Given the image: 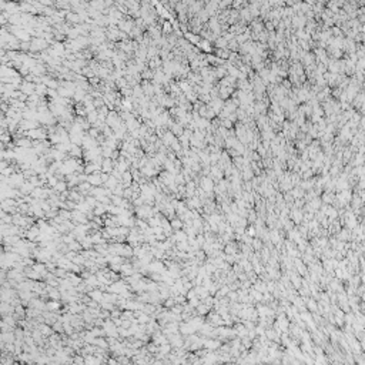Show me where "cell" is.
<instances>
[{
    "instance_id": "6",
    "label": "cell",
    "mask_w": 365,
    "mask_h": 365,
    "mask_svg": "<svg viewBox=\"0 0 365 365\" xmlns=\"http://www.w3.org/2000/svg\"><path fill=\"white\" fill-rule=\"evenodd\" d=\"M201 187H203V190L204 191H211V188H213V182L210 181V180H203V184H201Z\"/></svg>"
},
{
    "instance_id": "7",
    "label": "cell",
    "mask_w": 365,
    "mask_h": 365,
    "mask_svg": "<svg viewBox=\"0 0 365 365\" xmlns=\"http://www.w3.org/2000/svg\"><path fill=\"white\" fill-rule=\"evenodd\" d=\"M208 313V307L207 305H203V304H200V305L197 307V314H200V315H204V314Z\"/></svg>"
},
{
    "instance_id": "2",
    "label": "cell",
    "mask_w": 365,
    "mask_h": 365,
    "mask_svg": "<svg viewBox=\"0 0 365 365\" xmlns=\"http://www.w3.org/2000/svg\"><path fill=\"white\" fill-rule=\"evenodd\" d=\"M46 308H47V311L56 313V311H59V309L62 308V304L59 302V300H53V301H50V302L46 304Z\"/></svg>"
},
{
    "instance_id": "3",
    "label": "cell",
    "mask_w": 365,
    "mask_h": 365,
    "mask_svg": "<svg viewBox=\"0 0 365 365\" xmlns=\"http://www.w3.org/2000/svg\"><path fill=\"white\" fill-rule=\"evenodd\" d=\"M170 223H171L173 230H182V228H184V221H182L180 217H174V218H171Z\"/></svg>"
},
{
    "instance_id": "8",
    "label": "cell",
    "mask_w": 365,
    "mask_h": 365,
    "mask_svg": "<svg viewBox=\"0 0 365 365\" xmlns=\"http://www.w3.org/2000/svg\"><path fill=\"white\" fill-rule=\"evenodd\" d=\"M100 176H101V180H103V184H104V182H106V181H107V180H108V178H110V176H108V173H104V171H103V173H101V174H100Z\"/></svg>"
},
{
    "instance_id": "1",
    "label": "cell",
    "mask_w": 365,
    "mask_h": 365,
    "mask_svg": "<svg viewBox=\"0 0 365 365\" xmlns=\"http://www.w3.org/2000/svg\"><path fill=\"white\" fill-rule=\"evenodd\" d=\"M87 181H89L93 187L103 186V180H101V176H100V174H91V176H89L87 177Z\"/></svg>"
},
{
    "instance_id": "4",
    "label": "cell",
    "mask_w": 365,
    "mask_h": 365,
    "mask_svg": "<svg viewBox=\"0 0 365 365\" xmlns=\"http://www.w3.org/2000/svg\"><path fill=\"white\" fill-rule=\"evenodd\" d=\"M118 182H120V180H117V178H116L114 176H112V177H110V178L107 180V181L104 182V184H103V186H104V187H107V188H110V190H114L116 187L118 186Z\"/></svg>"
},
{
    "instance_id": "9",
    "label": "cell",
    "mask_w": 365,
    "mask_h": 365,
    "mask_svg": "<svg viewBox=\"0 0 365 365\" xmlns=\"http://www.w3.org/2000/svg\"><path fill=\"white\" fill-rule=\"evenodd\" d=\"M248 234H250V235H254V234H255V230H254L253 227H250V228H248Z\"/></svg>"
},
{
    "instance_id": "5",
    "label": "cell",
    "mask_w": 365,
    "mask_h": 365,
    "mask_svg": "<svg viewBox=\"0 0 365 365\" xmlns=\"http://www.w3.org/2000/svg\"><path fill=\"white\" fill-rule=\"evenodd\" d=\"M68 188V184L66 181H59L56 184V187H54V191H57V193H63V191H66V190Z\"/></svg>"
}]
</instances>
